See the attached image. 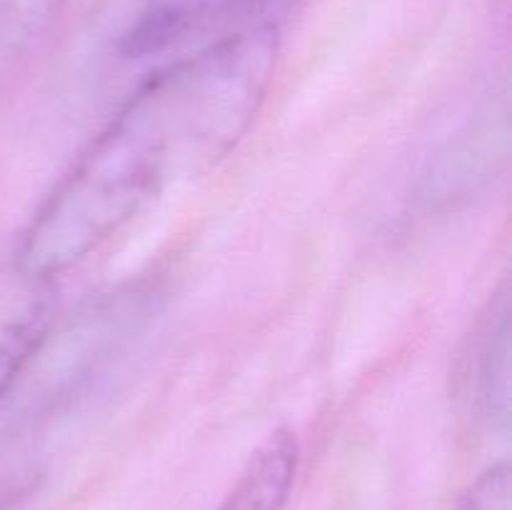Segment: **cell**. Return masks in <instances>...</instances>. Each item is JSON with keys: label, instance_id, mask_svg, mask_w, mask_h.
Here are the masks:
<instances>
[{"label": "cell", "instance_id": "1", "mask_svg": "<svg viewBox=\"0 0 512 510\" xmlns=\"http://www.w3.org/2000/svg\"><path fill=\"white\" fill-rule=\"evenodd\" d=\"M275 65L278 35L260 25L150 75L35 210L18 275L50 283L170 188L223 163L265 103Z\"/></svg>", "mask_w": 512, "mask_h": 510}, {"label": "cell", "instance_id": "2", "mask_svg": "<svg viewBox=\"0 0 512 510\" xmlns=\"http://www.w3.org/2000/svg\"><path fill=\"white\" fill-rule=\"evenodd\" d=\"M460 395L470 415L495 425L508 420L510 405V300L495 293L480 315L460 365Z\"/></svg>", "mask_w": 512, "mask_h": 510}, {"label": "cell", "instance_id": "3", "mask_svg": "<svg viewBox=\"0 0 512 510\" xmlns=\"http://www.w3.org/2000/svg\"><path fill=\"white\" fill-rule=\"evenodd\" d=\"M50 315L48 283L18 275V285L0 293V400L43 348Z\"/></svg>", "mask_w": 512, "mask_h": 510}, {"label": "cell", "instance_id": "4", "mask_svg": "<svg viewBox=\"0 0 512 510\" xmlns=\"http://www.w3.org/2000/svg\"><path fill=\"white\" fill-rule=\"evenodd\" d=\"M300 465V443L293 430L280 428L250 455L218 510H285Z\"/></svg>", "mask_w": 512, "mask_h": 510}, {"label": "cell", "instance_id": "5", "mask_svg": "<svg viewBox=\"0 0 512 510\" xmlns=\"http://www.w3.org/2000/svg\"><path fill=\"white\" fill-rule=\"evenodd\" d=\"M455 510H512V478L505 463L485 470Z\"/></svg>", "mask_w": 512, "mask_h": 510}]
</instances>
